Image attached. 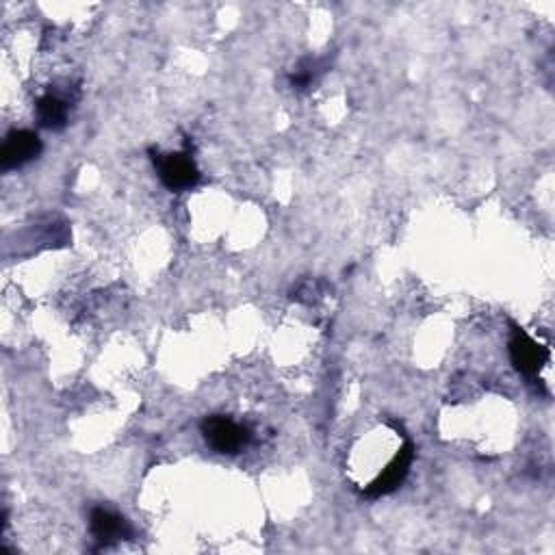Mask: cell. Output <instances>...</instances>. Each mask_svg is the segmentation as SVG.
I'll use <instances>...</instances> for the list:
<instances>
[{"label": "cell", "mask_w": 555, "mask_h": 555, "mask_svg": "<svg viewBox=\"0 0 555 555\" xmlns=\"http://www.w3.org/2000/svg\"><path fill=\"white\" fill-rule=\"evenodd\" d=\"M150 154H152L154 167H157L161 183L170 191H187L200 183L202 174L189 154L185 152H172V154L150 152Z\"/></svg>", "instance_id": "6da1fadb"}, {"label": "cell", "mask_w": 555, "mask_h": 555, "mask_svg": "<svg viewBox=\"0 0 555 555\" xmlns=\"http://www.w3.org/2000/svg\"><path fill=\"white\" fill-rule=\"evenodd\" d=\"M315 68H317V61H308L306 66L295 70V74L291 76V85L295 89H306L311 87L315 81Z\"/></svg>", "instance_id": "ba28073f"}, {"label": "cell", "mask_w": 555, "mask_h": 555, "mask_svg": "<svg viewBox=\"0 0 555 555\" xmlns=\"http://www.w3.org/2000/svg\"><path fill=\"white\" fill-rule=\"evenodd\" d=\"M40 152L42 139L33 131H14L7 135L3 150H0V167H3L5 172L18 170V167L40 157Z\"/></svg>", "instance_id": "277c9868"}, {"label": "cell", "mask_w": 555, "mask_h": 555, "mask_svg": "<svg viewBox=\"0 0 555 555\" xmlns=\"http://www.w3.org/2000/svg\"><path fill=\"white\" fill-rule=\"evenodd\" d=\"M202 434L204 441L209 443L211 449H215L217 454H239L250 443V430L243 428V425L235 423L228 417H206L202 421Z\"/></svg>", "instance_id": "7a4b0ae2"}, {"label": "cell", "mask_w": 555, "mask_h": 555, "mask_svg": "<svg viewBox=\"0 0 555 555\" xmlns=\"http://www.w3.org/2000/svg\"><path fill=\"white\" fill-rule=\"evenodd\" d=\"M510 360L516 367V371L523 373V376H536V373L542 369V365L549 360V350L536 343L521 328H512Z\"/></svg>", "instance_id": "3957f363"}, {"label": "cell", "mask_w": 555, "mask_h": 555, "mask_svg": "<svg viewBox=\"0 0 555 555\" xmlns=\"http://www.w3.org/2000/svg\"><path fill=\"white\" fill-rule=\"evenodd\" d=\"M37 120H40L44 128H50V131H61L68 122L66 102L53 94L42 96L37 100Z\"/></svg>", "instance_id": "52a82bcc"}, {"label": "cell", "mask_w": 555, "mask_h": 555, "mask_svg": "<svg viewBox=\"0 0 555 555\" xmlns=\"http://www.w3.org/2000/svg\"><path fill=\"white\" fill-rule=\"evenodd\" d=\"M89 529H92L94 538L100 542L102 547L115 545V542L126 540L133 536V529L128 525L124 516L115 514L107 508H94L92 516H89Z\"/></svg>", "instance_id": "8992f818"}, {"label": "cell", "mask_w": 555, "mask_h": 555, "mask_svg": "<svg viewBox=\"0 0 555 555\" xmlns=\"http://www.w3.org/2000/svg\"><path fill=\"white\" fill-rule=\"evenodd\" d=\"M412 460H415V447H412V443L408 441L402 449H399V454L393 458L389 467L384 469V473H380L376 480H373L367 486L365 495L367 497H382V495L393 493V490H397L399 486L404 484V480L410 473Z\"/></svg>", "instance_id": "5b68a950"}]
</instances>
